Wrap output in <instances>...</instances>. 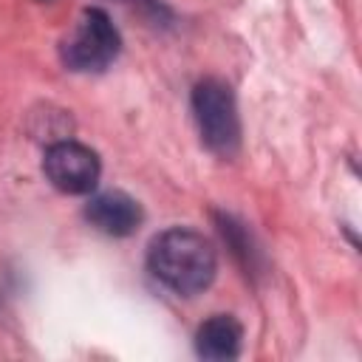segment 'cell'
I'll return each instance as SVG.
<instances>
[{
	"mask_svg": "<svg viewBox=\"0 0 362 362\" xmlns=\"http://www.w3.org/2000/svg\"><path fill=\"white\" fill-rule=\"evenodd\" d=\"M147 266L158 283L181 297H192L212 286L218 274V255L201 232L173 226L150 240Z\"/></svg>",
	"mask_w": 362,
	"mask_h": 362,
	"instance_id": "cell-1",
	"label": "cell"
},
{
	"mask_svg": "<svg viewBox=\"0 0 362 362\" xmlns=\"http://www.w3.org/2000/svg\"><path fill=\"white\" fill-rule=\"evenodd\" d=\"M42 173L54 189L65 195H88L96 189L102 175V161L96 150L74 139H57L48 144L42 158Z\"/></svg>",
	"mask_w": 362,
	"mask_h": 362,
	"instance_id": "cell-4",
	"label": "cell"
},
{
	"mask_svg": "<svg viewBox=\"0 0 362 362\" xmlns=\"http://www.w3.org/2000/svg\"><path fill=\"white\" fill-rule=\"evenodd\" d=\"M119 48H122V37L110 23V17L102 8H85L74 31L62 40L59 59L71 71L96 74L105 71L119 57Z\"/></svg>",
	"mask_w": 362,
	"mask_h": 362,
	"instance_id": "cell-3",
	"label": "cell"
},
{
	"mask_svg": "<svg viewBox=\"0 0 362 362\" xmlns=\"http://www.w3.org/2000/svg\"><path fill=\"white\" fill-rule=\"evenodd\" d=\"M192 116L201 133V141L209 153L221 158H232L240 150V116L232 88L206 76L192 88Z\"/></svg>",
	"mask_w": 362,
	"mask_h": 362,
	"instance_id": "cell-2",
	"label": "cell"
},
{
	"mask_svg": "<svg viewBox=\"0 0 362 362\" xmlns=\"http://www.w3.org/2000/svg\"><path fill=\"white\" fill-rule=\"evenodd\" d=\"M243 345V325L232 314H212L195 334V354L201 359H235Z\"/></svg>",
	"mask_w": 362,
	"mask_h": 362,
	"instance_id": "cell-6",
	"label": "cell"
},
{
	"mask_svg": "<svg viewBox=\"0 0 362 362\" xmlns=\"http://www.w3.org/2000/svg\"><path fill=\"white\" fill-rule=\"evenodd\" d=\"M141 206L133 195L122 192V189H107V192H99L93 195L88 204H85V221L110 235V238H127L139 229L141 223Z\"/></svg>",
	"mask_w": 362,
	"mask_h": 362,
	"instance_id": "cell-5",
	"label": "cell"
}]
</instances>
